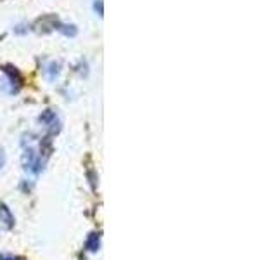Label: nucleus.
I'll return each instance as SVG.
<instances>
[{
  "mask_svg": "<svg viewBox=\"0 0 277 260\" xmlns=\"http://www.w3.org/2000/svg\"><path fill=\"white\" fill-rule=\"evenodd\" d=\"M0 228L10 231L14 228V215L5 203H0Z\"/></svg>",
  "mask_w": 277,
  "mask_h": 260,
  "instance_id": "obj_1",
  "label": "nucleus"
},
{
  "mask_svg": "<svg viewBox=\"0 0 277 260\" xmlns=\"http://www.w3.org/2000/svg\"><path fill=\"white\" fill-rule=\"evenodd\" d=\"M87 250L89 252H97L101 247V236L97 233H90L89 238H87V243H85Z\"/></svg>",
  "mask_w": 277,
  "mask_h": 260,
  "instance_id": "obj_2",
  "label": "nucleus"
},
{
  "mask_svg": "<svg viewBox=\"0 0 277 260\" xmlns=\"http://www.w3.org/2000/svg\"><path fill=\"white\" fill-rule=\"evenodd\" d=\"M0 260H23V259L14 257V255H0Z\"/></svg>",
  "mask_w": 277,
  "mask_h": 260,
  "instance_id": "obj_3",
  "label": "nucleus"
},
{
  "mask_svg": "<svg viewBox=\"0 0 277 260\" xmlns=\"http://www.w3.org/2000/svg\"><path fill=\"white\" fill-rule=\"evenodd\" d=\"M2 165H3V153L0 151V167H2Z\"/></svg>",
  "mask_w": 277,
  "mask_h": 260,
  "instance_id": "obj_4",
  "label": "nucleus"
}]
</instances>
